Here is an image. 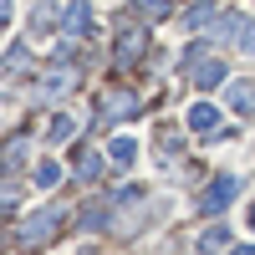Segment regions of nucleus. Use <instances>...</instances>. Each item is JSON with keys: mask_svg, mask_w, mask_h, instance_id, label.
I'll return each instance as SVG.
<instances>
[{"mask_svg": "<svg viewBox=\"0 0 255 255\" xmlns=\"http://www.w3.org/2000/svg\"><path fill=\"white\" fill-rule=\"evenodd\" d=\"M61 215H67V209H41V215H31L26 225L15 230V240L20 245H46L56 230H61Z\"/></svg>", "mask_w": 255, "mask_h": 255, "instance_id": "nucleus-1", "label": "nucleus"}, {"mask_svg": "<svg viewBox=\"0 0 255 255\" xmlns=\"http://www.w3.org/2000/svg\"><path fill=\"white\" fill-rule=\"evenodd\" d=\"M235 194H240V174H220V179L199 194V215H215V209H225Z\"/></svg>", "mask_w": 255, "mask_h": 255, "instance_id": "nucleus-2", "label": "nucleus"}, {"mask_svg": "<svg viewBox=\"0 0 255 255\" xmlns=\"http://www.w3.org/2000/svg\"><path fill=\"white\" fill-rule=\"evenodd\" d=\"M61 31H67V36H87V31H92V5H87V0H72V5H67Z\"/></svg>", "mask_w": 255, "mask_h": 255, "instance_id": "nucleus-3", "label": "nucleus"}, {"mask_svg": "<svg viewBox=\"0 0 255 255\" xmlns=\"http://www.w3.org/2000/svg\"><path fill=\"white\" fill-rule=\"evenodd\" d=\"M189 77H194V87H215V82H225V61L220 56H199Z\"/></svg>", "mask_w": 255, "mask_h": 255, "instance_id": "nucleus-4", "label": "nucleus"}, {"mask_svg": "<svg viewBox=\"0 0 255 255\" xmlns=\"http://www.w3.org/2000/svg\"><path fill=\"white\" fill-rule=\"evenodd\" d=\"M225 97H230V108H235V113H245V118L255 113V82H230Z\"/></svg>", "mask_w": 255, "mask_h": 255, "instance_id": "nucleus-5", "label": "nucleus"}, {"mask_svg": "<svg viewBox=\"0 0 255 255\" xmlns=\"http://www.w3.org/2000/svg\"><path fill=\"white\" fill-rule=\"evenodd\" d=\"M189 128H194V133H204V138H209V128H220V113L209 108V102H199V108H189Z\"/></svg>", "mask_w": 255, "mask_h": 255, "instance_id": "nucleus-6", "label": "nucleus"}, {"mask_svg": "<svg viewBox=\"0 0 255 255\" xmlns=\"http://www.w3.org/2000/svg\"><path fill=\"white\" fill-rule=\"evenodd\" d=\"M108 158H113L118 168H128V163L138 158V143H133V138H113V143H108Z\"/></svg>", "mask_w": 255, "mask_h": 255, "instance_id": "nucleus-7", "label": "nucleus"}, {"mask_svg": "<svg viewBox=\"0 0 255 255\" xmlns=\"http://www.w3.org/2000/svg\"><path fill=\"white\" fill-rule=\"evenodd\" d=\"M67 87H77V72H51L46 82H41V97H61Z\"/></svg>", "mask_w": 255, "mask_h": 255, "instance_id": "nucleus-8", "label": "nucleus"}, {"mask_svg": "<svg viewBox=\"0 0 255 255\" xmlns=\"http://www.w3.org/2000/svg\"><path fill=\"white\" fill-rule=\"evenodd\" d=\"M199 245H204V250H225V245H235V235H230V230H225V225H209Z\"/></svg>", "mask_w": 255, "mask_h": 255, "instance_id": "nucleus-9", "label": "nucleus"}, {"mask_svg": "<svg viewBox=\"0 0 255 255\" xmlns=\"http://www.w3.org/2000/svg\"><path fill=\"white\" fill-rule=\"evenodd\" d=\"M235 51H250V56H255V15L240 20V31H235Z\"/></svg>", "mask_w": 255, "mask_h": 255, "instance_id": "nucleus-10", "label": "nucleus"}, {"mask_svg": "<svg viewBox=\"0 0 255 255\" xmlns=\"http://www.w3.org/2000/svg\"><path fill=\"white\" fill-rule=\"evenodd\" d=\"M138 46H143V36H138V31H128V36L118 41V56H123V61H133V56H138Z\"/></svg>", "mask_w": 255, "mask_h": 255, "instance_id": "nucleus-11", "label": "nucleus"}, {"mask_svg": "<svg viewBox=\"0 0 255 255\" xmlns=\"http://www.w3.org/2000/svg\"><path fill=\"white\" fill-rule=\"evenodd\" d=\"M138 108V97H113L108 108H102V118H123V113H133Z\"/></svg>", "mask_w": 255, "mask_h": 255, "instance_id": "nucleus-12", "label": "nucleus"}, {"mask_svg": "<svg viewBox=\"0 0 255 255\" xmlns=\"http://www.w3.org/2000/svg\"><path fill=\"white\" fill-rule=\"evenodd\" d=\"M46 138H51V143H67V138H72V118H51Z\"/></svg>", "mask_w": 255, "mask_h": 255, "instance_id": "nucleus-13", "label": "nucleus"}, {"mask_svg": "<svg viewBox=\"0 0 255 255\" xmlns=\"http://www.w3.org/2000/svg\"><path fill=\"white\" fill-rule=\"evenodd\" d=\"M77 179H87V184H92V179H102V158H97V153H87V158H82V168H77Z\"/></svg>", "mask_w": 255, "mask_h": 255, "instance_id": "nucleus-14", "label": "nucleus"}, {"mask_svg": "<svg viewBox=\"0 0 255 255\" xmlns=\"http://www.w3.org/2000/svg\"><path fill=\"white\" fill-rule=\"evenodd\" d=\"M102 225H108V204L87 209V220H82V230H87V235H92V230H102Z\"/></svg>", "mask_w": 255, "mask_h": 255, "instance_id": "nucleus-15", "label": "nucleus"}, {"mask_svg": "<svg viewBox=\"0 0 255 255\" xmlns=\"http://www.w3.org/2000/svg\"><path fill=\"white\" fill-rule=\"evenodd\" d=\"M20 163H26V143H5V168H20Z\"/></svg>", "mask_w": 255, "mask_h": 255, "instance_id": "nucleus-16", "label": "nucleus"}, {"mask_svg": "<svg viewBox=\"0 0 255 255\" xmlns=\"http://www.w3.org/2000/svg\"><path fill=\"white\" fill-rule=\"evenodd\" d=\"M56 179H61V168H56V163H41V168H36V184H41V189H51Z\"/></svg>", "mask_w": 255, "mask_h": 255, "instance_id": "nucleus-17", "label": "nucleus"}, {"mask_svg": "<svg viewBox=\"0 0 255 255\" xmlns=\"http://www.w3.org/2000/svg\"><path fill=\"white\" fill-rule=\"evenodd\" d=\"M143 10H148V20H158V15H168V0H148Z\"/></svg>", "mask_w": 255, "mask_h": 255, "instance_id": "nucleus-18", "label": "nucleus"}, {"mask_svg": "<svg viewBox=\"0 0 255 255\" xmlns=\"http://www.w3.org/2000/svg\"><path fill=\"white\" fill-rule=\"evenodd\" d=\"M250 230H255V204H250Z\"/></svg>", "mask_w": 255, "mask_h": 255, "instance_id": "nucleus-19", "label": "nucleus"}]
</instances>
